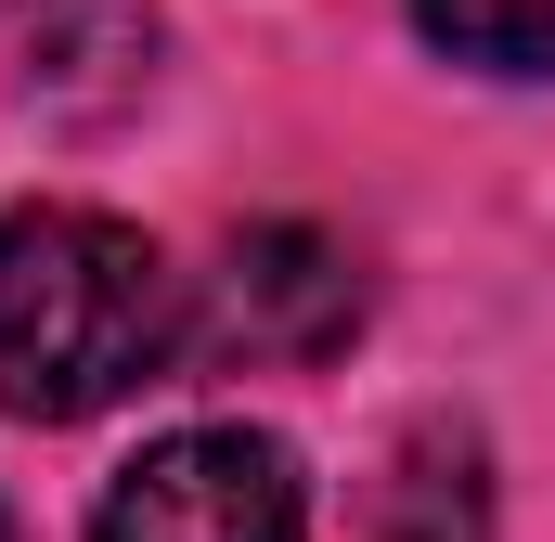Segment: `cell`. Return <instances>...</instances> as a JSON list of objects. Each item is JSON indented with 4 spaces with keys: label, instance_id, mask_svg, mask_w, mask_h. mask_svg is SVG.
<instances>
[{
    "label": "cell",
    "instance_id": "1",
    "mask_svg": "<svg viewBox=\"0 0 555 542\" xmlns=\"http://www.w3.org/2000/svg\"><path fill=\"white\" fill-rule=\"evenodd\" d=\"M181 362V271L117 207H13L0 220V413L91 426Z\"/></svg>",
    "mask_w": 555,
    "mask_h": 542
},
{
    "label": "cell",
    "instance_id": "2",
    "mask_svg": "<svg viewBox=\"0 0 555 542\" xmlns=\"http://www.w3.org/2000/svg\"><path fill=\"white\" fill-rule=\"evenodd\" d=\"M91 542H310L297 452L259 426H181L91 504Z\"/></svg>",
    "mask_w": 555,
    "mask_h": 542
},
{
    "label": "cell",
    "instance_id": "3",
    "mask_svg": "<svg viewBox=\"0 0 555 542\" xmlns=\"http://www.w3.org/2000/svg\"><path fill=\"white\" fill-rule=\"evenodd\" d=\"M349 323H362V271L336 259L310 220H272V233L233 246V271H220V336L246 362H323Z\"/></svg>",
    "mask_w": 555,
    "mask_h": 542
},
{
    "label": "cell",
    "instance_id": "4",
    "mask_svg": "<svg viewBox=\"0 0 555 542\" xmlns=\"http://www.w3.org/2000/svg\"><path fill=\"white\" fill-rule=\"evenodd\" d=\"M155 65V0H26V104L104 117Z\"/></svg>",
    "mask_w": 555,
    "mask_h": 542
},
{
    "label": "cell",
    "instance_id": "5",
    "mask_svg": "<svg viewBox=\"0 0 555 542\" xmlns=\"http://www.w3.org/2000/svg\"><path fill=\"white\" fill-rule=\"evenodd\" d=\"M414 26L452 65H491V78H555V0H414Z\"/></svg>",
    "mask_w": 555,
    "mask_h": 542
},
{
    "label": "cell",
    "instance_id": "6",
    "mask_svg": "<svg viewBox=\"0 0 555 542\" xmlns=\"http://www.w3.org/2000/svg\"><path fill=\"white\" fill-rule=\"evenodd\" d=\"M0 542H13V504H0Z\"/></svg>",
    "mask_w": 555,
    "mask_h": 542
}]
</instances>
